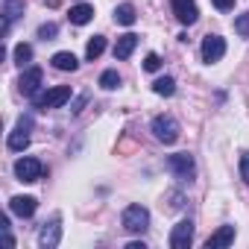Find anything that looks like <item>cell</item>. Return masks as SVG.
Masks as SVG:
<instances>
[{
    "label": "cell",
    "instance_id": "cell-1",
    "mask_svg": "<svg viewBox=\"0 0 249 249\" xmlns=\"http://www.w3.org/2000/svg\"><path fill=\"white\" fill-rule=\"evenodd\" d=\"M120 223H123V229H126L129 234H141V231H147V226H150V211H147L144 205H129L126 211H123Z\"/></svg>",
    "mask_w": 249,
    "mask_h": 249
},
{
    "label": "cell",
    "instance_id": "cell-2",
    "mask_svg": "<svg viewBox=\"0 0 249 249\" xmlns=\"http://www.w3.org/2000/svg\"><path fill=\"white\" fill-rule=\"evenodd\" d=\"M68 100H71V88H68V85H56V88H50V91L33 97L36 108H41V111H47V108H59V106H65Z\"/></svg>",
    "mask_w": 249,
    "mask_h": 249
},
{
    "label": "cell",
    "instance_id": "cell-3",
    "mask_svg": "<svg viewBox=\"0 0 249 249\" xmlns=\"http://www.w3.org/2000/svg\"><path fill=\"white\" fill-rule=\"evenodd\" d=\"M153 135H156L161 144H176V138H179V123H176V117L159 114V117L153 120Z\"/></svg>",
    "mask_w": 249,
    "mask_h": 249
},
{
    "label": "cell",
    "instance_id": "cell-4",
    "mask_svg": "<svg viewBox=\"0 0 249 249\" xmlns=\"http://www.w3.org/2000/svg\"><path fill=\"white\" fill-rule=\"evenodd\" d=\"M15 176H18L21 182H38V179L44 176V164H41L38 159L24 156V159L15 161Z\"/></svg>",
    "mask_w": 249,
    "mask_h": 249
},
{
    "label": "cell",
    "instance_id": "cell-5",
    "mask_svg": "<svg viewBox=\"0 0 249 249\" xmlns=\"http://www.w3.org/2000/svg\"><path fill=\"white\" fill-rule=\"evenodd\" d=\"M167 164H170V170H173L179 179H194V173H196L194 156H188V153H176V156H170Z\"/></svg>",
    "mask_w": 249,
    "mask_h": 249
},
{
    "label": "cell",
    "instance_id": "cell-6",
    "mask_svg": "<svg viewBox=\"0 0 249 249\" xmlns=\"http://www.w3.org/2000/svg\"><path fill=\"white\" fill-rule=\"evenodd\" d=\"M191 240H194V223H191V220L176 223L173 231H170V246H173V249H188Z\"/></svg>",
    "mask_w": 249,
    "mask_h": 249
},
{
    "label": "cell",
    "instance_id": "cell-7",
    "mask_svg": "<svg viewBox=\"0 0 249 249\" xmlns=\"http://www.w3.org/2000/svg\"><path fill=\"white\" fill-rule=\"evenodd\" d=\"M170 6H173V15L179 18V24H185V27H191L199 18V9L194 0H170Z\"/></svg>",
    "mask_w": 249,
    "mask_h": 249
},
{
    "label": "cell",
    "instance_id": "cell-8",
    "mask_svg": "<svg viewBox=\"0 0 249 249\" xmlns=\"http://www.w3.org/2000/svg\"><path fill=\"white\" fill-rule=\"evenodd\" d=\"M223 53H226V41L220 38V36H205L202 38V62H220L223 59Z\"/></svg>",
    "mask_w": 249,
    "mask_h": 249
},
{
    "label": "cell",
    "instance_id": "cell-9",
    "mask_svg": "<svg viewBox=\"0 0 249 249\" xmlns=\"http://www.w3.org/2000/svg\"><path fill=\"white\" fill-rule=\"evenodd\" d=\"M59 240H62V226H59V217H53L50 223L41 226V231H38V243H41L44 249H56Z\"/></svg>",
    "mask_w": 249,
    "mask_h": 249
},
{
    "label": "cell",
    "instance_id": "cell-10",
    "mask_svg": "<svg viewBox=\"0 0 249 249\" xmlns=\"http://www.w3.org/2000/svg\"><path fill=\"white\" fill-rule=\"evenodd\" d=\"M41 79H44V73H41V68H27L24 73H21V91L27 94V97H36L38 94V85H41Z\"/></svg>",
    "mask_w": 249,
    "mask_h": 249
},
{
    "label": "cell",
    "instance_id": "cell-11",
    "mask_svg": "<svg viewBox=\"0 0 249 249\" xmlns=\"http://www.w3.org/2000/svg\"><path fill=\"white\" fill-rule=\"evenodd\" d=\"M229 243H234V226H220L205 240V249H220V246H229Z\"/></svg>",
    "mask_w": 249,
    "mask_h": 249
},
{
    "label": "cell",
    "instance_id": "cell-12",
    "mask_svg": "<svg viewBox=\"0 0 249 249\" xmlns=\"http://www.w3.org/2000/svg\"><path fill=\"white\" fill-rule=\"evenodd\" d=\"M138 47V36L135 33H126V36H120L117 38V44H114V59H129L132 56V50Z\"/></svg>",
    "mask_w": 249,
    "mask_h": 249
},
{
    "label": "cell",
    "instance_id": "cell-13",
    "mask_svg": "<svg viewBox=\"0 0 249 249\" xmlns=\"http://www.w3.org/2000/svg\"><path fill=\"white\" fill-rule=\"evenodd\" d=\"M36 196H12V202H9V211L12 214H18V217H33L36 214Z\"/></svg>",
    "mask_w": 249,
    "mask_h": 249
},
{
    "label": "cell",
    "instance_id": "cell-14",
    "mask_svg": "<svg viewBox=\"0 0 249 249\" xmlns=\"http://www.w3.org/2000/svg\"><path fill=\"white\" fill-rule=\"evenodd\" d=\"M114 21H117V24H123V27H132V24L138 21L135 6H132V3H120V6L114 9Z\"/></svg>",
    "mask_w": 249,
    "mask_h": 249
},
{
    "label": "cell",
    "instance_id": "cell-15",
    "mask_svg": "<svg viewBox=\"0 0 249 249\" xmlns=\"http://www.w3.org/2000/svg\"><path fill=\"white\" fill-rule=\"evenodd\" d=\"M71 24H76V27H82V24H88L91 18H94V6H88V3H79V6H73L71 9Z\"/></svg>",
    "mask_w": 249,
    "mask_h": 249
},
{
    "label": "cell",
    "instance_id": "cell-16",
    "mask_svg": "<svg viewBox=\"0 0 249 249\" xmlns=\"http://www.w3.org/2000/svg\"><path fill=\"white\" fill-rule=\"evenodd\" d=\"M50 62H53V68H56V71H76V68H79L76 56H73V53H68V50L56 53V56H53Z\"/></svg>",
    "mask_w": 249,
    "mask_h": 249
},
{
    "label": "cell",
    "instance_id": "cell-17",
    "mask_svg": "<svg viewBox=\"0 0 249 249\" xmlns=\"http://www.w3.org/2000/svg\"><path fill=\"white\" fill-rule=\"evenodd\" d=\"M27 147H30V132L18 126V129L9 135V150H12V153H24Z\"/></svg>",
    "mask_w": 249,
    "mask_h": 249
},
{
    "label": "cell",
    "instance_id": "cell-18",
    "mask_svg": "<svg viewBox=\"0 0 249 249\" xmlns=\"http://www.w3.org/2000/svg\"><path fill=\"white\" fill-rule=\"evenodd\" d=\"M24 9H27V0H3V15H6L9 21L21 18Z\"/></svg>",
    "mask_w": 249,
    "mask_h": 249
},
{
    "label": "cell",
    "instance_id": "cell-19",
    "mask_svg": "<svg viewBox=\"0 0 249 249\" xmlns=\"http://www.w3.org/2000/svg\"><path fill=\"white\" fill-rule=\"evenodd\" d=\"M103 50H106V38H103V36H94V38L88 41V47H85V59L94 62V59L103 56Z\"/></svg>",
    "mask_w": 249,
    "mask_h": 249
},
{
    "label": "cell",
    "instance_id": "cell-20",
    "mask_svg": "<svg viewBox=\"0 0 249 249\" xmlns=\"http://www.w3.org/2000/svg\"><path fill=\"white\" fill-rule=\"evenodd\" d=\"M153 91H156L159 97H173V91H176L173 76H159V79L153 82Z\"/></svg>",
    "mask_w": 249,
    "mask_h": 249
},
{
    "label": "cell",
    "instance_id": "cell-21",
    "mask_svg": "<svg viewBox=\"0 0 249 249\" xmlns=\"http://www.w3.org/2000/svg\"><path fill=\"white\" fill-rule=\"evenodd\" d=\"M15 62H18L21 68L30 65V62H33V47H30V44H18V47H15Z\"/></svg>",
    "mask_w": 249,
    "mask_h": 249
},
{
    "label": "cell",
    "instance_id": "cell-22",
    "mask_svg": "<svg viewBox=\"0 0 249 249\" xmlns=\"http://www.w3.org/2000/svg\"><path fill=\"white\" fill-rule=\"evenodd\" d=\"M100 85H103L106 91H114V88L120 85V76H117V71H106V73L100 76Z\"/></svg>",
    "mask_w": 249,
    "mask_h": 249
},
{
    "label": "cell",
    "instance_id": "cell-23",
    "mask_svg": "<svg viewBox=\"0 0 249 249\" xmlns=\"http://www.w3.org/2000/svg\"><path fill=\"white\" fill-rule=\"evenodd\" d=\"M234 33H237V36H243V38H249V12L234 18Z\"/></svg>",
    "mask_w": 249,
    "mask_h": 249
},
{
    "label": "cell",
    "instance_id": "cell-24",
    "mask_svg": "<svg viewBox=\"0 0 249 249\" xmlns=\"http://www.w3.org/2000/svg\"><path fill=\"white\" fill-rule=\"evenodd\" d=\"M56 33H59V27H56V24H41V27H38V38H44V41H53V38H56Z\"/></svg>",
    "mask_w": 249,
    "mask_h": 249
},
{
    "label": "cell",
    "instance_id": "cell-25",
    "mask_svg": "<svg viewBox=\"0 0 249 249\" xmlns=\"http://www.w3.org/2000/svg\"><path fill=\"white\" fill-rule=\"evenodd\" d=\"M161 68V59H159V53H150L147 59H144V71H159Z\"/></svg>",
    "mask_w": 249,
    "mask_h": 249
},
{
    "label": "cell",
    "instance_id": "cell-26",
    "mask_svg": "<svg viewBox=\"0 0 249 249\" xmlns=\"http://www.w3.org/2000/svg\"><path fill=\"white\" fill-rule=\"evenodd\" d=\"M240 176H243V182H249V153L240 156Z\"/></svg>",
    "mask_w": 249,
    "mask_h": 249
},
{
    "label": "cell",
    "instance_id": "cell-27",
    "mask_svg": "<svg viewBox=\"0 0 249 249\" xmlns=\"http://www.w3.org/2000/svg\"><path fill=\"white\" fill-rule=\"evenodd\" d=\"M211 3H214V6H217L220 12H229V9L234 6V0H211Z\"/></svg>",
    "mask_w": 249,
    "mask_h": 249
},
{
    "label": "cell",
    "instance_id": "cell-28",
    "mask_svg": "<svg viewBox=\"0 0 249 249\" xmlns=\"http://www.w3.org/2000/svg\"><path fill=\"white\" fill-rule=\"evenodd\" d=\"M18 126L30 132V129H33V117H30V114H24V117H18Z\"/></svg>",
    "mask_w": 249,
    "mask_h": 249
},
{
    "label": "cell",
    "instance_id": "cell-29",
    "mask_svg": "<svg viewBox=\"0 0 249 249\" xmlns=\"http://www.w3.org/2000/svg\"><path fill=\"white\" fill-rule=\"evenodd\" d=\"M85 100H88V97H79V100H76V103H73V111H79V108H82V106H85Z\"/></svg>",
    "mask_w": 249,
    "mask_h": 249
},
{
    "label": "cell",
    "instance_id": "cell-30",
    "mask_svg": "<svg viewBox=\"0 0 249 249\" xmlns=\"http://www.w3.org/2000/svg\"><path fill=\"white\" fill-rule=\"evenodd\" d=\"M44 3H47V6H59V0H44Z\"/></svg>",
    "mask_w": 249,
    "mask_h": 249
}]
</instances>
